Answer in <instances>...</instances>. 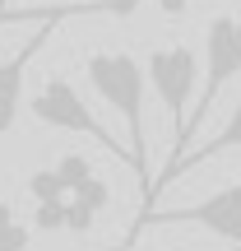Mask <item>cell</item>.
<instances>
[{"label": "cell", "instance_id": "obj_1", "mask_svg": "<svg viewBox=\"0 0 241 251\" xmlns=\"http://www.w3.org/2000/svg\"><path fill=\"white\" fill-rule=\"evenodd\" d=\"M237 75H241V19H237V14H214V19L204 24V79H199V89H195V107L186 112V126H181V135L172 140L162 172H158V177H149L144 209H153V200L167 191V177H172V168H176V158L190 149L199 121L209 117V107L218 102V93H223Z\"/></svg>", "mask_w": 241, "mask_h": 251}, {"label": "cell", "instance_id": "obj_2", "mask_svg": "<svg viewBox=\"0 0 241 251\" xmlns=\"http://www.w3.org/2000/svg\"><path fill=\"white\" fill-rule=\"evenodd\" d=\"M84 75L98 89V98L111 112H121L130 135V172L149 191V149H144V65L130 51H93L84 61Z\"/></svg>", "mask_w": 241, "mask_h": 251}, {"label": "cell", "instance_id": "obj_3", "mask_svg": "<svg viewBox=\"0 0 241 251\" xmlns=\"http://www.w3.org/2000/svg\"><path fill=\"white\" fill-rule=\"evenodd\" d=\"M33 117L42 121V126H51V130H70V135H84V140H98L102 149L111 153V158H121L125 168H130V149L116 140V135L107 130L98 117L88 112V102L74 93V84L70 79H61V75H51V79L42 84V89L33 93Z\"/></svg>", "mask_w": 241, "mask_h": 251}, {"label": "cell", "instance_id": "obj_4", "mask_svg": "<svg viewBox=\"0 0 241 251\" xmlns=\"http://www.w3.org/2000/svg\"><path fill=\"white\" fill-rule=\"evenodd\" d=\"M144 84H149L153 93H158L162 112H167L172 121V140L181 135V126H186V112H190V98H195L199 89V56L190 51V47H158V51H149V61H144Z\"/></svg>", "mask_w": 241, "mask_h": 251}, {"label": "cell", "instance_id": "obj_5", "mask_svg": "<svg viewBox=\"0 0 241 251\" xmlns=\"http://www.w3.org/2000/svg\"><path fill=\"white\" fill-rule=\"evenodd\" d=\"M88 14H102L98 0H93V5H56L51 14L37 24V33L28 37L23 47H14L5 61H0V135L14 130L19 107H23V79H28V65L37 61V51L46 47V37L56 33V24H65V19H88Z\"/></svg>", "mask_w": 241, "mask_h": 251}, {"label": "cell", "instance_id": "obj_6", "mask_svg": "<svg viewBox=\"0 0 241 251\" xmlns=\"http://www.w3.org/2000/svg\"><path fill=\"white\" fill-rule=\"evenodd\" d=\"M153 224H195V228H204V233L223 237V242H241V181L214 191L209 200L186 205V209H144V214L134 219V233H144V228H153Z\"/></svg>", "mask_w": 241, "mask_h": 251}, {"label": "cell", "instance_id": "obj_7", "mask_svg": "<svg viewBox=\"0 0 241 251\" xmlns=\"http://www.w3.org/2000/svg\"><path fill=\"white\" fill-rule=\"evenodd\" d=\"M107 205H111V186L93 172L88 181H79V186L65 196V228H70V233H88Z\"/></svg>", "mask_w": 241, "mask_h": 251}, {"label": "cell", "instance_id": "obj_8", "mask_svg": "<svg viewBox=\"0 0 241 251\" xmlns=\"http://www.w3.org/2000/svg\"><path fill=\"white\" fill-rule=\"evenodd\" d=\"M227 149H241V98H237V107H232V117L223 121V130L214 135L209 144H199V149H186L176 158V168H172V177H167V186L181 177V172H190V168H199V163H209V158H218V153H227Z\"/></svg>", "mask_w": 241, "mask_h": 251}, {"label": "cell", "instance_id": "obj_9", "mask_svg": "<svg viewBox=\"0 0 241 251\" xmlns=\"http://www.w3.org/2000/svg\"><path fill=\"white\" fill-rule=\"evenodd\" d=\"M33 247V228L14 214L9 200H0V251H28Z\"/></svg>", "mask_w": 241, "mask_h": 251}, {"label": "cell", "instance_id": "obj_10", "mask_svg": "<svg viewBox=\"0 0 241 251\" xmlns=\"http://www.w3.org/2000/svg\"><path fill=\"white\" fill-rule=\"evenodd\" d=\"M51 172H56V181L65 186V196H70L79 181H88V177H93V163L84 158V153H65V158H56V163H51Z\"/></svg>", "mask_w": 241, "mask_h": 251}, {"label": "cell", "instance_id": "obj_11", "mask_svg": "<svg viewBox=\"0 0 241 251\" xmlns=\"http://www.w3.org/2000/svg\"><path fill=\"white\" fill-rule=\"evenodd\" d=\"M33 228H42V233H61V228H65V200H37Z\"/></svg>", "mask_w": 241, "mask_h": 251}, {"label": "cell", "instance_id": "obj_12", "mask_svg": "<svg viewBox=\"0 0 241 251\" xmlns=\"http://www.w3.org/2000/svg\"><path fill=\"white\" fill-rule=\"evenodd\" d=\"M139 5H144V0H98V9H102V14H111V19H130Z\"/></svg>", "mask_w": 241, "mask_h": 251}, {"label": "cell", "instance_id": "obj_13", "mask_svg": "<svg viewBox=\"0 0 241 251\" xmlns=\"http://www.w3.org/2000/svg\"><path fill=\"white\" fill-rule=\"evenodd\" d=\"M227 251H241V242H232V247H227Z\"/></svg>", "mask_w": 241, "mask_h": 251}, {"label": "cell", "instance_id": "obj_14", "mask_svg": "<svg viewBox=\"0 0 241 251\" xmlns=\"http://www.w3.org/2000/svg\"><path fill=\"white\" fill-rule=\"evenodd\" d=\"M0 19H5V0H0Z\"/></svg>", "mask_w": 241, "mask_h": 251}, {"label": "cell", "instance_id": "obj_15", "mask_svg": "<svg viewBox=\"0 0 241 251\" xmlns=\"http://www.w3.org/2000/svg\"><path fill=\"white\" fill-rule=\"evenodd\" d=\"M227 5H241V0H227Z\"/></svg>", "mask_w": 241, "mask_h": 251}, {"label": "cell", "instance_id": "obj_16", "mask_svg": "<svg viewBox=\"0 0 241 251\" xmlns=\"http://www.w3.org/2000/svg\"><path fill=\"white\" fill-rule=\"evenodd\" d=\"M0 24H5V19H0Z\"/></svg>", "mask_w": 241, "mask_h": 251}]
</instances>
